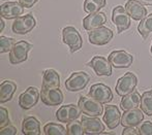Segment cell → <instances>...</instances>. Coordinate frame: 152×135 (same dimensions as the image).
Here are the masks:
<instances>
[{
  "label": "cell",
  "instance_id": "13",
  "mask_svg": "<svg viewBox=\"0 0 152 135\" xmlns=\"http://www.w3.org/2000/svg\"><path fill=\"white\" fill-rule=\"evenodd\" d=\"M82 125L84 128L85 134L87 135H96L102 134L104 131V125L102 123L98 117H91V115H83Z\"/></svg>",
  "mask_w": 152,
  "mask_h": 135
},
{
  "label": "cell",
  "instance_id": "30",
  "mask_svg": "<svg viewBox=\"0 0 152 135\" xmlns=\"http://www.w3.org/2000/svg\"><path fill=\"white\" fill-rule=\"evenodd\" d=\"M15 42V39L12 37H6V36H1L0 37V52L1 54L4 53L10 52V50L12 49Z\"/></svg>",
  "mask_w": 152,
  "mask_h": 135
},
{
  "label": "cell",
  "instance_id": "1",
  "mask_svg": "<svg viewBox=\"0 0 152 135\" xmlns=\"http://www.w3.org/2000/svg\"><path fill=\"white\" fill-rule=\"evenodd\" d=\"M62 41L67 44L70 49V52L75 53L82 48L83 39L81 34L75 27L67 26L62 30Z\"/></svg>",
  "mask_w": 152,
  "mask_h": 135
},
{
  "label": "cell",
  "instance_id": "35",
  "mask_svg": "<svg viewBox=\"0 0 152 135\" xmlns=\"http://www.w3.org/2000/svg\"><path fill=\"white\" fill-rule=\"evenodd\" d=\"M37 1L38 0H19V2L21 3V5L24 6V7H26V8L32 7V6H33Z\"/></svg>",
  "mask_w": 152,
  "mask_h": 135
},
{
  "label": "cell",
  "instance_id": "25",
  "mask_svg": "<svg viewBox=\"0 0 152 135\" xmlns=\"http://www.w3.org/2000/svg\"><path fill=\"white\" fill-rule=\"evenodd\" d=\"M138 31L144 39H146L149 34L152 33V14L147 15L144 19L141 20L138 26Z\"/></svg>",
  "mask_w": 152,
  "mask_h": 135
},
{
  "label": "cell",
  "instance_id": "20",
  "mask_svg": "<svg viewBox=\"0 0 152 135\" xmlns=\"http://www.w3.org/2000/svg\"><path fill=\"white\" fill-rule=\"evenodd\" d=\"M107 22V16L104 12H94V14H89L86 18L83 20V26L86 30L90 31L92 29L102 27Z\"/></svg>",
  "mask_w": 152,
  "mask_h": 135
},
{
  "label": "cell",
  "instance_id": "17",
  "mask_svg": "<svg viewBox=\"0 0 152 135\" xmlns=\"http://www.w3.org/2000/svg\"><path fill=\"white\" fill-rule=\"evenodd\" d=\"M24 12V6L21 5L20 2H5L0 7V14L1 18L6 20L17 19L23 15Z\"/></svg>",
  "mask_w": 152,
  "mask_h": 135
},
{
  "label": "cell",
  "instance_id": "24",
  "mask_svg": "<svg viewBox=\"0 0 152 135\" xmlns=\"http://www.w3.org/2000/svg\"><path fill=\"white\" fill-rule=\"evenodd\" d=\"M141 98H142V96H140V94L138 92L132 91V93L123 96L120 102V107L123 110H128V109L139 107L141 105Z\"/></svg>",
  "mask_w": 152,
  "mask_h": 135
},
{
  "label": "cell",
  "instance_id": "6",
  "mask_svg": "<svg viewBox=\"0 0 152 135\" xmlns=\"http://www.w3.org/2000/svg\"><path fill=\"white\" fill-rule=\"evenodd\" d=\"M90 78L84 71H78L72 73L65 81V88L69 92H78L84 90L88 85Z\"/></svg>",
  "mask_w": 152,
  "mask_h": 135
},
{
  "label": "cell",
  "instance_id": "33",
  "mask_svg": "<svg viewBox=\"0 0 152 135\" xmlns=\"http://www.w3.org/2000/svg\"><path fill=\"white\" fill-rule=\"evenodd\" d=\"M0 134L1 135H16L17 134V128L14 126L7 125L0 129Z\"/></svg>",
  "mask_w": 152,
  "mask_h": 135
},
{
  "label": "cell",
  "instance_id": "16",
  "mask_svg": "<svg viewBox=\"0 0 152 135\" xmlns=\"http://www.w3.org/2000/svg\"><path fill=\"white\" fill-rule=\"evenodd\" d=\"M144 120L143 110L138 107L125 110L121 115V125L123 127H136Z\"/></svg>",
  "mask_w": 152,
  "mask_h": 135
},
{
  "label": "cell",
  "instance_id": "9",
  "mask_svg": "<svg viewBox=\"0 0 152 135\" xmlns=\"http://www.w3.org/2000/svg\"><path fill=\"white\" fill-rule=\"evenodd\" d=\"M40 99L48 106H57L63 102V94L59 88H45L40 92Z\"/></svg>",
  "mask_w": 152,
  "mask_h": 135
},
{
  "label": "cell",
  "instance_id": "27",
  "mask_svg": "<svg viewBox=\"0 0 152 135\" xmlns=\"http://www.w3.org/2000/svg\"><path fill=\"white\" fill-rule=\"evenodd\" d=\"M44 133L46 135H66L67 130L60 124L48 123L44 127Z\"/></svg>",
  "mask_w": 152,
  "mask_h": 135
},
{
  "label": "cell",
  "instance_id": "36",
  "mask_svg": "<svg viewBox=\"0 0 152 135\" xmlns=\"http://www.w3.org/2000/svg\"><path fill=\"white\" fill-rule=\"evenodd\" d=\"M144 5H152V0H139Z\"/></svg>",
  "mask_w": 152,
  "mask_h": 135
},
{
  "label": "cell",
  "instance_id": "19",
  "mask_svg": "<svg viewBox=\"0 0 152 135\" xmlns=\"http://www.w3.org/2000/svg\"><path fill=\"white\" fill-rule=\"evenodd\" d=\"M124 7L130 18L136 21H141L147 16V8L139 0H128Z\"/></svg>",
  "mask_w": 152,
  "mask_h": 135
},
{
  "label": "cell",
  "instance_id": "32",
  "mask_svg": "<svg viewBox=\"0 0 152 135\" xmlns=\"http://www.w3.org/2000/svg\"><path fill=\"white\" fill-rule=\"evenodd\" d=\"M8 124H10L8 110L4 107H0V129L7 126Z\"/></svg>",
  "mask_w": 152,
  "mask_h": 135
},
{
  "label": "cell",
  "instance_id": "38",
  "mask_svg": "<svg viewBox=\"0 0 152 135\" xmlns=\"http://www.w3.org/2000/svg\"><path fill=\"white\" fill-rule=\"evenodd\" d=\"M151 54H152V44H151Z\"/></svg>",
  "mask_w": 152,
  "mask_h": 135
},
{
  "label": "cell",
  "instance_id": "3",
  "mask_svg": "<svg viewBox=\"0 0 152 135\" xmlns=\"http://www.w3.org/2000/svg\"><path fill=\"white\" fill-rule=\"evenodd\" d=\"M31 49L32 44L25 40L16 42L10 52V62L15 65L26 61L28 58V53Z\"/></svg>",
  "mask_w": 152,
  "mask_h": 135
},
{
  "label": "cell",
  "instance_id": "23",
  "mask_svg": "<svg viewBox=\"0 0 152 135\" xmlns=\"http://www.w3.org/2000/svg\"><path fill=\"white\" fill-rule=\"evenodd\" d=\"M60 87V76L54 69H47L42 75V87L45 88H59Z\"/></svg>",
  "mask_w": 152,
  "mask_h": 135
},
{
  "label": "cell",
  "instance_id": "12",
  "mask_svg": "<svg viewBox=\"0 0 152 135\" xmlns=\"http://www.w3.org/2000/svg\"><path fill=\"white\" fill-rule=\"evenodd\" d=\"M39 99V92L35 87H29L19 97V105L23 109H30L36 105Z\"/></svg>",
  "mask_w": 152,
  "mask_h": 135
},
{
  "label": "cell",
  "instance_id": "14",
  "mask_svg": "<svg viewBox=\"0 0 152 135\" xmlns=\"http://www.w3.org/2000/svg\"><path fill=\"white\" fill-rule=\"evenodd\" d=\"M89 66L93 68L95 73L99 76L112 75V64L110 63L109 59H106L102 56H95L92 58L91 61L89 62Z\"/></svg>",
  "mask_w": 152,
  "mask_h": 135
},
{
  "label": "cell",
  "instance_id": "28",
  "mask_svg": "<svg viewBox=\"0 0 152 135\" xmlns=\"http://www.w3.org/2000/svg\"><path fill=\"white\" fill-rule=\"evenodd\" d=\"M141 108L147 115H152V90L145 92L141 98Z\"/></svg>",
  "mask_w": 152,
  "mask_h": 135
},
{
  "label": "cell",
  "instance_id": "10",
  "mask_svg": "<svg viewBox=\"0 0 152 135\" xmlns=\"http://www.w3.org/2000/svg\"><path fill=\"white\" fill-rule=\"evenodd\" d=\"M89 97L102 102V103H109L113 100V93L110 87L104 83H95L91 86L89 90Z\"/></svg>",
  "mask_w": 152,
  "mask_h": 135
},
{
  "label": "cell",
  "instance_id": "5",
  "mask_svg": "<svg viewBox=\"0 0 152 135\" xmlns=\"http://www.w3.org/2000/svg\"><path fill=\"white\" fill-rule=\"evenodd\" d=\"M36 25V21L32 15L28 14L26 16H20L15 19L12 25V30L14 33L19 35H25L30 32Z\"/></svg>",
  "mask_w": 152,
  "mask_h": 135
},
{
  "label": "cell",
  "instance_id": "15",
  "mask_svg": "<svg viewBox=\"0 0 152 135\" xmlns=\"http://www.w3.org/2000/svg\"><path fill=\"white\" fill-rule=\"evenodd\" d=\"M108 59L115 68H127L134 61V57L125 51H114L109 55Z\"/></svg>",
  "mask_w": 152,
  "mask_h": 135
},
{
  "label": "cell",
  "instance_id": "29",
  "mask_svg": "<svg viewBox=\"0 0 152 135\" xmlns=\"http://www.w3.org/2000/svg\"><path fill=\"white\" fill-rule=\"evenodd\" d=\"M66 130H67L68 135H83L85 134L84 128H83L82 122H79L77 120L70 121L66 125Z\"/></svg>",
  "mask_w": 152,
  "mask_h": 135
},
{
  "label": "cell",
  "instance_id": "31",
  "mask_svg": "<svg viewBox=\"0 0 152 135\" xmlns=\"http://www.w3.org/2000/svg\"><path fill=\"white\" fill-rule=\"evenodd\" d=\"M138 130L141 135H152V123L150 121L141 122L138 126Z\"/></svg>",
  "mask_w": 152,
  "mask_h": 135
},
{
  "label": "cell",
  "instance_id": "21",
  "mask_svg": "<svg viewBox=\"0 0 152 135\" xmlns=\"http://www.w3.org/2000/svg\"><path fill=\"white\" fill-rule=\"evenodd\" d=\"M22 132L25 135H39L40 123L35 117H27L23 120Z\"/></svg>",
  "mask_w": 152,
  "mask_h": 135
},
{
  "label": "cell",
  "instance_id": "7",
  "mask_svg": "<svg viewBox=\"0 0 152 135\" xmlns=\"http://www.w3.org/2000/svg\"><path fill=\"white\" fill-rule=\"evenodd\" d=\"M137 85H138V78H137V76L132 72H126L117 81L115 90H116L117 94L119 96L123 97V96L127 95V94L132 93V91H134Z\"/></svg>",
  "mask_w": 152,
  "mask_h": 135
},
{
  "label": "cell",
  "instance_id": "11",
  "mask_svg": "<svg viewBox=\"0 0 152 135\" xmlns=\"http://www.w3.org/2000/svg\"><path fill=\"white\" fill-rule=\"evenodd\" d=\"M81 108L79 105L75 104H67V105L61 106L56 112V119L61 123H68L70 121L77 120L81 117Z\"/></svg>",
  "mask_w": 152,
  "mask_h": 135
},
{
  "label": "cell",
  "instance_id": "34",
  "mask_svg": "<svg viewBox=\"0 0 152 135\" xmlns=\"http://www.w3.org/2000/svg\"><path fill=\"white\" fill-rule=\"evenodd\" d=\"M122 134L123 135H139L140 132H139V130L134 129V127H125V129L123 130Z\"/></svg>",
  "mask_w": 152,
  "mask_h": 135
},
{
  "label": "cell",
  "instance_id": "2",
  "mask_svg": "<svg viewBox=\"0 0 152 135\" xmlns=\"http://www.w3.org/2000/svg\"><path fill=\"white\" fill-rule=\"evenodd\" d=\"M78 105L83 113L87 115H91V117H99L104 110L102 102L97 101L91 97H85V96H82L79 99Z\"/></svg>",
  "mask_w": 152,
  "mask_h": 135
},
{
  "label": "cell",
  "instance_id": "8",
  "mask_svg": "<svg viewBox=\"0 0 152 135\" xmlns=\"http://www.w3.org/2000/svg\"><path fill=\"white\" fill-rule=\"evenodd\" d=\"M112 22L117 27L118 33H122L130 27V16L126 12L125 7L118 5L112 12Z\"/></svg>",
  "mask_w": 152,
  "mask_h": 135
},
{
  "label": "cell",
  "instance_id": "4",
  "mask_svg": "<svg viewBox=\"0 0 152 135\" xmlns=\"http://www.w3.org/2000/svg\"><path fill=\"white\" fill-rule=\"evenodd\" d=\"M113 31L108 27H98L88 32L89 42L95 46H104L113 39Z\"/></svg>",
  "mask_w": 152,
  "mask_h": 135
},
{
  "label": "cell",
  "instance_id": "18",
  "mask_svg": "<svg viewBox=\"0 0 152 135\" xmlns=\"http://www.w3.org/2000/svg\"><path fill=\"white\" fill-rule=\"evenodd\" d=\"M104 122L111 130L115 129L121 123V113L116 105H107L104 107Z\"/></svg>",
  "mask_w": 152,
  "mask_h": 135
},
{
  "label": "cell",
  "instance_id": "22",
  "mask_svg": "<svg viewBox=\"0 0 152 135\" xmlns=\"http://www.w3.org/2000/svg\"><path fill=\"white\" fill-rule=\"evenodd\" d=\"M17 90V85L12 81H4L0 85V102L4 103L12 99Z\"/></svg>",
  "mask_w": 152,
  "mask_h": 135
},
{
  "label": "cell",
  "instance_id": "26",
  "mask_svg": "<svg viewBox=\"0 0 152 135\" xmlns=\"http://www.w3.org/2000/svg\"><path fill=\"white\" fill-rule=\"evenodd\" d=\"M107 0H85L84 10L87 14H94L98 12L99 9L106 6Z\"/></svg>",
  "mask_w": 152,
  "mask_h": 135
},
{
  "label": "cell",
  "instance_id": "37",
  "mask_svg": "<svg viewBox=\"0 0 152 135\" xmlns=\"http://www.w3.org/2000/svg\"><path fill=\"white\" fill-rule=\"evenodd\" d=\"M1 28H0V32H2L3 31V29H4V26H5V24H4V21H3V18L1 19Z\"/></svg>",
  "mask_w": 152,
  "mask_h": 135
}]
</instances>
